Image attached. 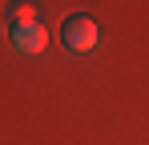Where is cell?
<instances>
[{
	"label": "cell",
	"instance_id": "cell-1",
	"mask_svg": "<svg viewBox=\"0 0 149 145\" xmlns=\"http://www.w3.org/2000/svg\"><path fill=\"white\" fill-rule=\"evenodd\" d=\"M97 20L93 16H85V12H77V16H69V20L61 24V40H65V48L69 52H93L97 48Z\"/></svg>",
	"mask_w": 149,
	"mask_h": 145
},
{
	"label": "cell",
	"instance_id": "cell-2",
	"mask_svg": "<svg viewBox=\"0 0 149 145\" xmlns=\"http://www.w3.org/2000/svg\"><path fill=\"white\" fill-rule=\"evenodd\" d=\"M49 45V32H45V24H12V48L20 52V56H36V52H45Z\"/></svg>",
	"mask_w": 149,
	"mask_h": 145
},
{
	"label": "cell",
	"instance_id": "cell-3",
	"mask_svg": "<svg viewBox=\"0 0 149 145\" xmlns=\"http://www.w3.org/2000/svg\"><path fill=\"white\" fill-rule=\"evenodd\" d=\"M8 16H12V24H32L36 20V4L32 0H12L8 4Z\"/></svg>",
	"mask_w": 149,
	"mask_h": 145
}]
</instances>
